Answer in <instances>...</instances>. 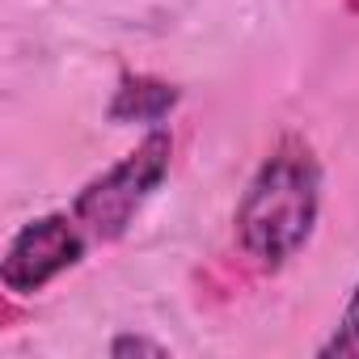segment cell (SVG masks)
<instances>
[{
    "mask_svg": "<svg viewBox=\"0 0 359 359\" xmlns=\"http://www.w3.org/2000/svg\"><path fill=\"white\" fill-rule=\"evenodd\" d=\"M89 233L72 212H47L39 220H26L0 258V283L9 296H39L47 283H55L64 271H72L89 254Z\"/></svg>",
    "mask_w": 359,
    "mask_h": 359,
    "instance_id": "cell-3",
    "label": "cell"
},
{
    "mask_svg": "<svg viewBox=\"0 0 359 359\" xmlns=\"http://www.w3.org/2000/svg\"><path fill=\"white\" fill-rule=\"evenodd\" d=\"M169 165H173V135L165 127H148L144 140L123 161H114L106 173H97L93 182L76 191L68 212L81 220L93 245L118 241L135 224L144 203L161 191V182L169 177Z\"/></svg>",
    "mask_w": 359,
    "mask_h": 359,
    "instance_id": "cell-2",
    "label": "cell"
},
{
    "mask_svg": "<svg viewBox=\"0 0 359 359\" xmlns=\"http://www.w3.org/2000/svg\"><path fill=\"white\" fill-rule=\"evenodd\" d=\"M321 220V161L309 140L283 135L254 177L245 182L237 212H233V241L237 250L262 266H287L317 233Z\"/></svg>",
    "mask_w": 359,
    "mask_h": 359,
    "instance_id": "cell-1",
    "label": "cell"
},
{
    "mask_svg": "<svg viewBox=\"0 0 359 359\" xmlns=\"http://www.w3.org/2000/svg\"><path fill=\"white\" fill-rule=\"evenodd\" d=\"M177 106V89L165 85V81H152V76H127L118 97L110 102V118L114 123H148V127H161L165 114Z\"/></svg>",
    "mask_w": 359,
    "mask_h": 359,
    "instance_id": "cell-4",
    "label": "cell"
},
{
    "mask_svg": "<svg viewBox=\"0 0 359 359\" xmlns=\"http://www.w3.org/2000/svg\"><path fill=\"white\" fill-rule=\"evenodd\" d=\"M110 355H114V359H127V355H169V346H165V342H152V338H144V334H118V338L110 342Z\"/></svg>",
    "mask_w": 359,
    "mask_h": 359,
    "instance_id": "cell-6",
    "label": "cell"
},
{
    "mask_svg": "<svg viewBox=\"0 0 359 359\" xmlns=\"http://www.w3.org/2000/svg\"><path fill=\"white\" fill-rule=\"evenodd\" d=\"M317 355H321V359H334V355H342V359H359V283L351 287L346 309H342L334 334L317 346Z\"/></svg>",
    "mask_w": 359,
    "mask_h": 359,
    "instance_id": "cell-5",
    "label": "cell"
}]
</instances>
